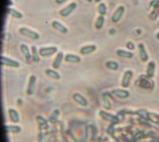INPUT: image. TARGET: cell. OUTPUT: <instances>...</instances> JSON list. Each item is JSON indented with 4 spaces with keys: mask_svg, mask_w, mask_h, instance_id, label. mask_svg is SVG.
<instances>
[{
    "mask_svg": "<svg viewBox=\"0 0 159 142\" xmlns=\"http://www.w3.org/2000/svg\"><path fill=\"white\" fill-rule=\"evenodd\" d=\"M65 60L68 62L78 63L81 61V59L79 56L71 54H67L65 56Z\"/></svg>",
    "mask_w": 159,
    "mask_h": 142,
    "instance_id": "14",
    "label": "cell"
},
{
    "mask_svg": "<svg viewBox=\"0 0 159 142\" xmlns=\"http://www.w3.org/2000/svg\"><path fill=\"white\" fill-rule=\"evenodd\" d=\"M111 92L112 94L120 98H125L129 96V92L123 89H114Z\"/></svg>",
    "mask_w": 159,
    "mask_h": 142,
    "instance_id": "8",
    "label": "cell"
},
{
    "mask_svg": "<svg viewBox=\"0 0 159 142\" xmlns=\"http://www.w3.org/2000/svg\"><path fill=\"white\" fill-rule=\"evenodd\" d=\"M1 63L2 65H6L11 67H19L20 65L18 62L4 56H1Z\"/></svg>",
    "mask_w": 159,
    "mask_h": 142,
    "instance_id": "3",
    "label": "cell"
},
{
    "mask_svg": "<svg viewBox=\"0 0 159 142\" xmlns=\"http://www.w3.org/2000/svg\"><path fill=\"white\" fill-rule=\"evenodd\" d=\"M138 48H139L140 57V59L142 60V61H143V62L147 61L148 59V55L146 52L144 45L142 43H140L138 44Z\"/></svg>",
    "mask_w": 159,
    "mask_h": 142,
    "instance_id": "7",
    "label": "cell"
},
{
    "mask_svg": "<svg viewBox=\"0 0 159 142\" xmlns=\"http://www.w3.org/2000/svg\"><path fill=\"white\" fill-rule=\"evenodd\" d=\"M116 54L118 56L121 57H125V58H132L134 56V54L132 52L129 51H126L122 49H118L116 51Z\"/></svg>",
    "mask_w": 159,
    "mask_h": 142,
    "instance_id": "18",
    "label": "cell"
},
{
    "mask_svg": "<svg viewBox=\"0 0 159 142\" xmlns=\"http://www.w3.org/2000/svg\"><path fill=\"white\" fill-rule=\"evenodd\" d=\"M6 12L8 14H10L11 15L12 17H15V18H17V19H20L22 17V14L19 12L18 11L16 10V9H14L12 8H11V7H7V11H6Z\"/></svg>",
    "mask_w": 159,
    "mask_h": 142,
    "instance_id": "19",
    "label": "cell"
},
{
    "mask_svg": "<svg viewBox=\"0 0 159 142\" xmlns=\"http://www.w3.org/2000/svg\"><path fill=\"white\" fill-rule=\"evenodd\" d=\"M86 1H88V2H91L93 0H86Z\"/></svg>",
    "mask_w": 159,
    "mask_h": 142,
    "instance_id": "34",
    "label": "cell"
},
{
    "mask_svg": "<svg viewBox=\"0 0 159 142\" xmlns=\"http://www.w3.org/2000/svg\"><path fill=\"white\" fill-rule=\"evenodd\" d=\"M76 7V4L75 2H71L69 5H68L65 8L61 9L59 11V14L60 16L63 17H66L68 16Z\"/></svg>",
    "mask_w": 159,
    "mask_h": 142,
    "instance_id": "4",
    "label": "cell"
},
{
    "mask_svg": "<svg viewBox=\"0 0 159 142\" xmlns=\"http://www.w3.org/2000/svg\"><path fill=\"white\" fill-rule=\"evenodd\" d=\"M35 81H36L35 76L34 75H32L29 78L28 87H27V93L28 95H32L33 93Z\"/></svg>",
    "mask_w": 159,
    "mask_h": 142,
    "instance_id": "10",
    "label": "cell"
},
{
    "mask_svg": "<svg viewBox=\"0 0 159 142\" xmlns=\"http://www.w3.org/2000/svg\"><path fill=\"white\" fill-rule=\"evenodd\" d=\"M20 50H21L22 53L25 56V59L27 60H29L31 57V55L30 54V51H29V49L28 47L25 44H22L20 45Z\"/></svg>",
    "mask_w": 159,
    "mask_h": 142,
    "instance_id": "20",
    "label": "cell"
},
{
    "mask_svg": "<svg viewBox=\"0 0 159 142\" xmlns=\"http://www.w3.org/2000/svg\"><path fill=\"white\" fill-rule=\"evenodd\" d=\"M94 1H95V2H99V1H101V0H94Z\"/></svg>",
    "mask_w": 159,
    "mask_h": 142,
    "instance_id": "33",
    "label": "cell"
},
{
    "mask_svg": "<svg viewBox=\"0 0 159 142\" xmlns=\"http://www.w3.org/2000/svg\"><path fill=\"white\" fill-rule=\"evenodd\" d=\"M158 26H159V22H158Z\"/></svg>",
    "mask_w": 159,
    "mask_h": 142,
    "instance_id": "35",
    "label": "cell"
},
{
    "mask_svg": "<svg viewBox=\"0 0 159 142\" xmlns=\"http://www.w3.org/2000/svg\"><path fill=\"white\" fill-rule=\"evenodd\" d=\"M73 98L74 99V100L75 102H76L78 103H79L81 106L86 107L88 104V102H87V100H86V98L78 93H75L73 95Z\"/></svg>",
    "mask_w": 159,
    "mask_h": 142,
    "instance_id": "9",
    "label": "cell"
},
{
    "mask_svg": "<svg viewBox=\"0 0 159 142\" xmlns=\"http://www.w3.org/2000/svg\"><path fill=\"white\" fill-rule=\"evenodd\" d=\"M156 38H157L158 40H159V32L156 34Z\"/></svg>",
    "mask_w": 159,
    "mask_h": 142,
    "instance_id": "32",
    "label": "cell"
},
{
    "mask_svg": "<svg viewBox=\"0 0 159 142\" xmlns=\"http://www.w3.org/2000/svg\"><path fill=\"white\" fill-rule=\"evenodd\" d=\"M63 54L61 52H59L55 59H54L53 63H52V67L54 68V69H58L61 64V60L63 59Z\"/></svg>",
    "mask_w": 159,
    "mask_h": 142,
    "instance_id": "17",
    "label": "cell"
},
{
    "mask_svg": "<svg viewBox=\"0 0 159 142\" xmlns=\"http://www.w3.org/2000/svg\"><path fill=\"white\" fill-rule=\"evenodd\" d=\"M57 51V48L54 46L41 47L39 50V54L42 57H47L53 55Z\"/></svg>",
    "mask_w": 159,
    "mask_h": 142,
    "instance_id": "2",
    "label": "cell"
},
{
    "mask_svg": "<svg viewBox=\"0 0 159 142\" xmlns=\"http://www.w3.org/2000/svg\"><path fill=\"white\" fill-rule=\"evenodd\" d=\"M132 75H133V73L131 70H129L125 72L123 76L122 80V83H121V85L122 87L127 88L129 87Z\"/></svg>",
    "mask_w": 159,
    "mask_h": 142,
    "instance_id": "5",
    "label": "cell"
},
{
    "mask_svg": "<svg viewBox=\"0 0 159 142\" xmlns=\"http://www.w3.org/2000/svg\"><path fill=\"white\" fill-rule=\"evenodd\" d=\"M45 73L47 74V75H48L50 78L55 79V80H58L60 78V76L58 72H57L56 71H55L53 70L50 69H46Z\"/></svg>",
    "mask_w": 159,
    "mask_h": 142,
    "instance_id": "21",
    "label": "cell"
},
{
    "mask_svg": "<svg viewBox=\"0 0 159 142\" xmlns=\"http://www.w3.org/2000/svg\"><path fill=\"white\" fill-rule=\"evenodd\" d=\"M159 16V8H153V10L150 13L148 17L152 21H155Z\"/></svg>",
    "mask_w": 159,
    "mask_h": 142,
    "instance_id": "26",
    "label": "cell"
},
{
    "mask_svg": "<svg viewBox=\"0 0 159 142\" xmlns=\"http://www.w3.org/2000/svg\"><path fill=\"white\" fill-rule=\"evenodd\" d=\"M155 69V63L153 61H150L148 62L147 69V76L148 78H152L154 75Z\"/></svg>",
    "mask_w": 159,
    "mask_h": 142,
    "instance_id": "13",
    "label": "cell"
},
{
    "mask_svg": "<svg viewBox=\"0 0 159 142\" xmlns=\"http://www.w3.org/2000/svg\"><path fill=\"white\" fill-rule=\"evenodd\" d=\"M124 6H120L119 7H117V9H116V11H115V12L114 13V14L112 15V17H111V19H112V21L114 23L116 22H117L119 19L121 18L124 12Z\"/></svg>",
    "mask_w": 159,
    "mask_h": 142,
    "instance_id": "6",
    "label": "cell"
},
{
    "mask_svg": "<svg viewBox=\"0 0 159 142\" xmlns=\"http://www.w3.org/2000/svg\"><path fill=\"white\" fill-rule=\"evenodd\" d=\"M31 50H32V60L33 61L35 62H38L40 60L39 55L37 54V48L35 45H32L31 47Z\"/></svg>",
    "mask_w": 159,
    "mask_h": 142,
    "instance_id": "24",
    "label": "cell"
},
{
    "mask_svg": "<svg viewBox=\"0 0 159 142\" xmlns=\"http://www.w3.org/2000/svg\"><path fill=\"white\" fill-rule=\"evenodd\" d=\"M99 115L105 120H108L109 121H111V122H117L118 121V119L112 115L111 114H109V113H107L105 111H101L100 113H99Z\"/></svg>",
    "mask_w": 159,
    "mask_h": 142,
    "instance_id": "16",
    "label": "cell"
},
{
    "mask_svg": "<svg viewBox=\"0 0 159 142\" xmlns=\"http://www.w3.org/2000/svg\"><path fill=\"white\" fill-rule=\"evenodd\" d=\"M106 6L105 5L104 3H100L98 6V12L99 13L102 15V16H104L106 14Z\"/></svg>",
    "mask_w": 159,
    "mask_h": 142,
    "instance_id": "27",
    "label": "cell"
},
{
    "mask_svg": "<svg viewBox=\"0 0 159 142\" xmlns=\"http://www.w3.org/2000/svg\"><path fill=\"white\" fill-rule=\"evenodd\" d=\"M150 6L153 8H159V0H152L150 2Z\"/></svg>",
    "mask_w": 159,
    "mask_h": 142,
    "instance_id": "29",
    "label": "cell"
},
{
    "mask_svg": "<svg viewBox=\"0 0 159 142\" xmlns=\"http://www.w3.org/2000/svg\"><path fill=\"white\" fill-rule=\"evenodd\" d=\"M55 2L57 3V4H61V3H63V2H64L65 1H66V0H55Z\"/></svg>",
    "mask_w": 159,
    "mask_h": 142,
    "instance_id": "31",
    "label": "cell"
},
{
    "mask_svg": "<svg viewBox=\"0 0 159 142\" xmlns=\"http://www.w3.org/2000/svg\"><path fill=\"white\" fill-rule=\"evenodd\" d=\"M106 65L108 69L113 70H117L119 67L118 64L114 61H107L106 63Z\"/></svg>",
    "mask_w": 159,
    "mask_h": 142,
    "instance_id": "25",
    "label": "cell"
},
{
    "mask_svg": "<svg viewBox=\"0 0 159 142\" xmlns=\"http://www.w3.org/2000/svg\"><path fill=\"white\" fill-rule=\"evenodd\" d=\"M147 116L151 121L155 123H157L159 120V116L154 113H148Z\"/></svg>",
    "mask_w": 159,
    "mask_h": 142,
    "instance_id": "28",
    "label": "cell"
},
{
    "mask_svg": "<svg viewBox=\"0 0 159 142\" xmlns=\"http://www.w3.org/2000/svg\"><path fill=\"white\" fill-rule=\"evenodd\" d=\"M52 26L54 29L58 30V31H60L63 34H65L68 32L67 28L65 26H63V24H61V23H60L59 22H58L57 21H53L52 22Z\"/></svg>",
    "mask_w": 159,
    "mask_h": 142,
    "instance_id": "12",
    "label": "cell"
},
{
    "mask_svg": "<svg viewBox=\"0 0 159 142\" xmlns=\"http://www.w3.org/2000/svg\"><path fill=\"white\" fill-rule=\"evenodd\" d=\"M126 47L129 50H134L135 48V45L132 42L129 41L126 43Z\"/></svg>",
    "mask_w": 159,
    "mask_h": 142,
    "instance_id": "30",
    "label": "cell"
},
{
    "mask_svg": "<svg viewBox=\"0 0 159 142\" xmlns=\"http://www.w3.org/2000/svg\"><path fill=\"white\" fill-rule=\"evenodd\" d=\"M104 22V17L103 16L100 15L98 17L96 21L95 22V27L97 29H101L102 27L103 23Z\"/></svg>",
    "mask_w": 159,
    "mask_h": 142,
    "instance_id": "23",
    "label": "cell"
},
{
    "mask_svg": "<svg viewBox=\"0 0 159 142\" xmlns=\"http://www.w3.org/2000/svg\"><path fill=\"white\" fill-rule=\"evenodd\" d=\"M19 32L20 34H21L23 36H27L32 39L37 40L39 38V35L37 32L33 31L29 29H27L26 27H20L19 29Z\"/></svg>",
    "mask_w": 159,
    "mask_h": 142,
    "instance_id": "1",
    "label": "cell"
},
{
    "mask_svg": "<svg viewBox=\"0 0 159 142\" xmlns=\"http://www.w3.org/2000/svg\"><path fill=\"white\" fill-rule=\"evenodd\" d=\"M96 49V45H85L82 47L80 50V52L83 55H86L94 52Z\"/></svg>",
    "mask_w": 159,
    "mask_h": 142,
    "instance_id": "11",
    "label": "cell"
},
{
    "mask_svg": "<svg viewBox=\"0 0 159 142\" xmlns=\"http://www.w3.org/2000/svg\"><path fill=\"white\" fill-rule=\"evenodd\" d=\"M8 113L10 118V120L13 123H17L19 120V117L16 110L12 108H10L8 110Z\"/></svg>",
    "mask_w": 159,
    "mask_h": 142,
    "instance_id": "15",
    "label": "cell"
},
{
    "mask_svg": "<svg viewBox=\"0 0 159 142\" xmlns=\"http://www.w3.org/2000/svg\"><path fill=\"white\" fill-rule=\"evenodd\" d=\"M5 129L7 133H9V132L18 133L20 131V128L19 126H14V125H6Z\"/></svg>",
    "mask_w": 159,
    "mask_h": 142,
    "instance_id": "22",
    "label": "cell"
}]
</instances>
